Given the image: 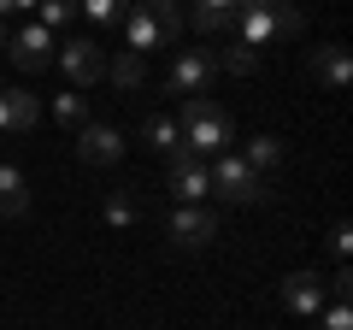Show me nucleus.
<instances>
[{
	"label": "nucleus",
	"mask_w": 353,
	"mask_h": 330,
	"mask_svg": "<svg viewBox=\"0 0 353 330\" xmlns=\"http://www.w3.org/2000/svg\"><path fill=\"white\" fill-rule=\"evenodd\" d=\"M330 248H336V260L347 266V254H353V230H347V224H336V236H330Z\"/></svg>",
	"instance_id": "obj_25"
},
{
	"label": "nucleus",
	"mask_w": 353,
	"mask_h": 330,
	"mask_svg": "<svg viewBox=\"0 0 353 330\" xmlns=\"http://www.w3.org/2000/svg\"><path fill=\"white\" fill-rule=\"evenodd\" d=\"M36 6H41V18H36L41 30H65L77 18V0H36Z\"/></svg>",
	"instance_id": "obj_21"
},
{
	"label": "nucleus",
	"mask_w": 353,
	"mask_h": 330,
	"mask_svg": "<svg viewBox=\"0 0 353 330\" xmlns=\"http://www.w3.org/2000/svg\"><path fill=\"white\" fill-rule=\"evenodd\" d=\"M53 118H59L65 130H83V124H88V101H83V89L59 95V101H53Z\"/></svg>",
	"instance_id": "obj_19"
},
{
	"label": "nucleus",
	"mask_w": 353,
	"mask_h": 330,
	"mask_svg": "<svg viewBox=\"0 0 353 330\" xmlns=\"http://www.w3.org/2000/svg\"><path fill=\"white\" fill-rule=\"evenodd\" d=\"M230 12H236V0H194L189 24L201 30V36H218V30H230Z\"/></svg>",
	"instance_id": "obj_15"
},
{
	"label": "nucleus",
	"mask_w": 353,
	"mask_h": 330,
	"mask_svg": "<svg viewBox=\"0 0 353 330\" xmlns=\"http://www.w3.org/2000/svg\"><path fill=\"white\" fill-rule=\"evenodd\" d=\"M230 24H236V41L265 48V41H277V36H301L306 18H301V6H294V0H236Z\"/></svg>",
	"instance_id": "obj_1"
},
{
	"label": "nucleus",
	"mask_w": 353,
	"mask_h": 330,
	"mask_svg": "<svg viewBox=\"0 0 353 330\" xmlns=\"http://www.w3.org/2000/svg\"><path fill=\"white\" fill-rule=\"evenodd\" d=\"M283 301H289V313L318 318V307H324V278H318V271H289V278H283Z\"/></svg>",
	"instance_id": "obj_10"
},
{
	"label": "nucleus",
	"mask_w": 353,
	"mask_h": 330,
	"mask_svg": "<svg viewBox=\"0 0 353 330\" xmlns=\"http://www.w3.org/2000/svg\"><path fill=\"white\" fill-rule=\"evenodd\" d=\"M141 142H148V148H159V153H171V148H183V136H176V118H148V124H141Z\"/></svg>",
	"instance_id": "obj_18"
},
{
	"label": "nucleus",
	"mask_w": 353,
	"mask_h": 330,
	"mask_svg": "<svg viewBox=\"0 0 353 330\" xmlns=\"http://www.w3.org/2000/svg\"><path fill=\"white\" fill-rule=\"evenodd\" d=\"M165 171H171V195L176 206H201L206 195H212V177H206V159L189 148H171L165 153Z\"/></svg>",
	"instance_id": "obj_5"
},
{
	"label": "nucleus",
	"mask_w": 353,
	"mask_h": 330,
	"mask_svg": "<svg viewBox=\"0 0 353 330\" xmlns=\"http://www.w3.org/2000/svg\"><path fill=\"white\" fill-rule=\"evenodd\" d=\"M118 24H124V36H130V53H148V48H171L176 41L183 12H176L171 0H136Z\"/></svg>",
	"instance_id": "obj_3"
},
{
	"label": "nucleus",
	"mask_w": 353,
	"mask_h": 330,
	"mask_svg": "<svg viewBox=\"0 0 353 330\" xmlns=\"http://www.w3.org/2000/svg\"><path fill=\"white\" fill-rule=\"evenodd\" d=\"M212 77H218L212 48H183V53L171 59V71H165V89H171V95H206Z\"/></svg>",
	"instance_id": "obj_6"
},
{
	"label": "nucleus",
	"mask_w": 353,
	"mask_h": 330,
	"mask_svg": "<svg viewBox=\"0 0 353 330\" xmlns=\"http://www.w3.org/2000/svg\"><path fill=\"white\" fill-rule=\"evenodd\" d=\"M347 71H353V59H347L341 41H330V48L312 53V77H318V83H330V89H347Z\"/></svg>",
	"instance_id": "obj_13"
},
{
	"label": "nucleus",
	"mask_w": 353,
	"mask_h": 330,
	"mask_svg": "<svg viewBox=\"0 0 353 330\" xmlns=\"http://www.w3.org/2000/svg\"><path fill=\"white\" fill-rule=\"evenodd\" d=\"M277 159H283V142H277V136H259V142L248 148V165H253V171H271Z\"/></svg>",
	"instance_id": "obj_22"
},
{
	"label": "nucleus",
	"mask_w": 353,
	"mask_h": 330,
	"mask_svg": "<svg viewBox=\"0 0 353 330\" xmlns=\"http://www.w3.org/2000/svg\"><path fill=\"white\" fill-rule=\"evenodd\" d=\"M324 330H353V313H347V301H336L324 313Z\"/></svg>",
	"instance_id": "obj_24"
},
{
	"label": "nucleus",
	"mask_w": 353,
	"mask_h": 330,
	"mask_svg": "<svg viewBox=\"0 0 353 330\" xmlns=\"http://www.w3.org/2000/svg\"><path fill=\"white\" fill-rule=\"evenodd\" d=\"M24 130H36V95L0 89V136H24Z\"/></svg>",
	"instance_id": "obj_12"
},
{
	"label": "nucleus",
	"mask_w": 353,
	"mask_h": 330,
	"mask_svg": "<svg viewBox=\"0 0 353 330\" xmlns=\"http://www.w3.org/2000/svg\"><path fill=\"white\" fill-rule=\"evenodd\" d=\"M12 59L24 65V71H41V65H53V30L24 24V30L12 36Z\"/></svg>",
	"instance_id": "obj_11"
},
{
	"label": "nucleus",
	"mask_w": 353,
	"mask_h": 330,
	"mask_svg": "<svg viewBox=\"0 0 353 330\" xmlns=\"http://www.w3.org/2000/svg\"><path fill=\"white\" fill-rule=\"evenodd\" d=\"M0 41H6V30H0Z\"/></svg>",
	"instance_id": "obj_27"
},
{
	"label": "nucleus",
	"mask_w": 353,
	"mask_h": 330,
	"mask_svg": "<svg viewBox=\"0 0 353 330\" xmlns=\"http://www.w3.org/2000/svg\"><path fill=\"white\" fill-rule=\"evenodd\" d=\"M77 12L94 18V24H118V18L130 12V0H77Z\"/></svg>",
	"instance_id": "obj_20"
},
{
	"label": "nucleus",
	"mask_w": 353,
	"mask_h": 330,
	"mask_svg": "<svg viewBox=\"0 0 353 330\" xmlns=\"http://www.w3.org/2000/svg\"><path fill=\"white\" fill-rule=\"evenodd\" d=\"M176 136H183L189 153H230L236 124H230V113L212 101V95H189L183 113H176Z\"/></svg>",
	"instance_id": "obj_2"
},
{
	"label": "nucleus",
	"mask_w": 353,
	"mask_h": 330,
	"mask_svg": "<svg viewBox=\"0 0 353 330\" xmlns=\"http://www.w3.org/2000/svg\"><path fill=\"white\" fill-rule=\"evenodd\" d=\"M24 6H36V0H0V12H24Z\"/></svg>",
	"instance_id": "obj_26"
},
{
	"label": "nucleus",
	"mask_w": 353,
	"mask_h": 330,
	"mask_svg": "<svg viewBox=\"0 0 353 330\" xmlns=\"http://www.w3.org/2000/svg\"><path fill=\"white\" fill-rule=\"evenodd\" d=\"M212 59H218V71H236V77H253V71H259V48H248V41H236V36H230Z\"/></svg>",
	"instance_id": "obj_17"
},
{
	"label": "nucleus",
	"mask_w": 353,
	"mask_h": 330,
	"mask_svg": "<svg viewBox=\"0 0 353 330\" xmlns=\"http://www.w3.org/2000/svg\"><path fill=\"white\" fill-rule=\"evenodd\" d=\"M171 242L176 248H206V242L218 236V213L212 206H171Z\"/></svg>",
	"instance_id": "obj_8"
},
{
	"label": "nucleus",
	"mask_w": 353,
	"mask_h": 330,
	"mask_svg": "<svg viewBox=\"0 0 353 330\" xmlns=\"http://www.w3.org/2000/svg\"><path fill=\"white\" fill-rule=\"evenodd\" d=\"M206 177H212V195H224V201H241V206H265L271 201L265 177L248 159H236V153H218V159L206 165Z\"/></svg>",
	"instance_id": "obj_4"
},
{
	"label": "nucleus",
	"mask_w": 353,
	"mask_h": 330,
	"mask_svg": "<svg viewBox=\"0 0 353 330\" xmlns=\"http://www.w3.org/2000/svg\"><path fill=\"white\" fill-rule=\"evenodd\" d=\"M106 224H118V230H124V224H136V201H130L124 189H112V195H106Z\"/></svg>",
	"instance_id": "obj_23"
},
{
	"label": "nucleus",
	"mask_w": 353,
	"mask_h": 330,
	"mask_svg": "<svg viewBox=\"0 0 353 330\" xmlns=\"http://www.w3.org/2000/svg\"><path fill=\"white\" fill-rule=\"evenodd\" d=\"M59 65L71 71L77 89H88V83H101V77H106V48L94 36H77V41H65V48H59Z\"/></svg>",
	"instance_id": "obj_7"
},
{
	"label": "nucleus",
	"mask_w": 353,
	"mask_h": 330,
	"mask_svg": "<svg viewBox=\"0 0 353 330\" xmlns=\"http://www.w3.org/2000/svg\"><path fill=\"white\" fill-rule=\"evenodd\" d=\"M106 77H112L124 95H136L141 83H148V65H141V53H130V48H124L118 59H106Z\"/></svg>",
	"instance_id": "obj_16"
},
{
	"label": "nucleus",
	"mask_w": 353,
	"mask_h": 330,
	"mask_svg": "<svg viewBox=\"0 0 353 330\" xmlns=\"http://www.w3.org/2000/svg\"><path fill=\"white\" fill-rule=\"evenodd\" d=\"M77 159L83 165H118L124 159V136L112 124H83L77 130Z\"/></svg>",
	"instance_id": "obj_9"
},
{
	"label": "nucleus",
	"mask_w": 353,
	"mask_h": 330,
	"mask_svg": "<svg viewBox=\"0 0 353 330\" xmlns=\"http://www.w3.org/2000/svg\"><path fill=\"white\" fill-rule=\"evenodd\" d=\"M0 213L6 218H24L30 213V177L18 165H0Z\"/></svg>",
	"instance_id": "obj_14"
}]
</instances>
